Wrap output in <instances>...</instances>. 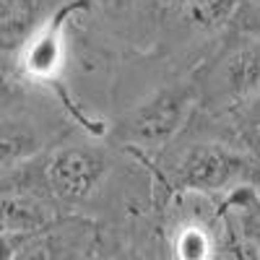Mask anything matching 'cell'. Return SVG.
<instances>
[{
	"instance_id": "cell-5",
	"label": "cell",
	"mask_w": 260,
	"mask_h": 260,
	"mask_svg": "<svg viewBox=\"0 0 260 260\" xmlns=\"http://www.w3.org/2000/svg\"><path fill=\"white\" fill-rule=\"evenodd\" d=\"M91 0H73V3L62 6L55 16L45 18L42 24L18 50V73L26 81L37 83H50L65 62V26L68 18L86 8Z\"/></svg>"
},
{
	"instance_id": "cell-12",
	"label": "cell",
	"mask_w": 260,
	"mask_h": 260,
	"mask_svg": "<svg viewBox=\"0 0 260 260\" xmlns=\"http://www.w3.org/2000/svg\"><path fill=\"white\" fill-rule=\"evenodd\" d=\"M237 122H240V133H242V130L260 127V94L245 107L240 115H237Z\"/></svg>"
},
{
	"instance_id": "cell-9",
	"label": "cell",
	"mask_w": 260,
	"mask_h": 260,
	"mask_svg": "<svg viewBox=\"0 0 260 260\" xmlns=\"http://www.w3.org/2000/svg\"><path fill=\"white\" fill-rule=\"evenodd\" d=\"M213 234L203 221L180 224L172 237V257L175 260H213Z\"/></svg>"
},
{
	"instance_id": "cell-2",
	"label": "cell",
	"mask_w": 260,
	"mask_h": 260,
	"mask_svg": "<svg viewBox=\"0 0 260 260\" xmlns=\"http://www.w3.org/2000/svg\"><path fill=\"white\" fill-rule=\"evenodd\" d=\"M198 107H201L198 81L167 83L117 120L115 138L127 148L159 151L182 133V127L190 122Z\"/></svg>"
},
{
	"instance_id": "cell-13",
	"label": "cell",
	"mask_w": 260,
	"mask_h": 260,
	"mask_svg": "<svg viewBox=\"0 0 260 260\" xmlns=\"http://www.w3.org/2000/svg\"><path fill=\"white\" fill-rule=\"evenodd\" d=\"M240 143L250 151V154L260 161V127H252V130H242V133H237Z\"/></svg>"
},
{
	"instance_id": "cell-1",
	"label": "cell",
	"mask_w": 260,
	"mask_h": 260,
	"mask_svg": "<svg viewBox=\"0 0 260 260\" xmlns=\"http://www.w3.org/2000/svg\"><path fill=\"white\" fill-rule=\"evenodd\" d=\"M169 180L177 190L232 192L242 185L260 187V161L240 143L198 141L177 151L169 164Z\"/></svg>"
},
{
	"instance_id": "cell-14",
	"label": "cell",
	"mask_w": 260,
	"mask_h": 260,
	"mask_svg": "<svg viewBox=\"0 0 260 260\" xmlns=\"http://www.w3.org/2000/svg\"><path fill=\"white\" fill-rule=\"evenodd\" d=\"M117 260H148L146 255H141V252H122Z\"/></svg>"
},
{
	"instance_id": "cell-3",
	"label": "cell",
	"mask_w": 260,
	"mask_h": 260,
	"mask_svg": "<svg viewBox=\"0 0 260 260\" xmlns=\"http://www.w3.org/2000/svg\"><path fill=\"white\" fill-rule=\"evenodd\" d=\"M39 182L60 206L86 203L110 172V156L102 146L71 141L60 143L39 159H29Z\"/></svg>"
},
{
	"instance_id": "cell-10",
	"label": "cell",
	"mask_w": 260,
	"mask_h": 260,
	"mask_svg": "<svg viewBox=\"0 0 260 260\" xmlns=\"http://www.w3.org/2000/svg\"><path fill=\"white\" fill-rule=\"evenodd\" d=\"M47 232L24 234V237H3V245H6L3 260H57L55 240Z\"/></svg>"
},
{
	"instance_id": "cell-4",
	"label": "cell",
	"mask_w": 260,
	"mask_h": 260,
	"mask_svg": "<svg viewBox=\"0 0 260 260\" xmlns=\"http://www.w3.org/2000/svg\"><path fill=\"white\" fill-rule=\"evenodd\" d=\"M195 81L201 89V107L240 115L260 94V39L232 47Z\"/></svg>"
},
{
	"instance_id": "cell-11",
	"label": "cell",
	"mask_w": 260,
	"mask_h": 260,
	"mask_svg": "<svg viewBox=\"0 0 260 260\" xmlns=\"http://www.w3.org/2000/svg\"><path fill=\"white\" fill-rule=\"evenodd\" d=\"M96 8H102L107 16H143L146 11L156 8V0H91Z\"/></svg>"
},
{
	"instance_id": "cell-8",
	"label": "cell",
	"mask_w": 260,
	"mask_h": 260,
	"mask_svg": "<svg viewBox=\"0 0 260 260\" xmlns=\"http://www.w3.org/2000/svg\"><path fill=\"white\" fill-rule=\"evenodd\" d=\"M182 13L195 29L213 34L242 13V0H182Z\"/></svg>"
},
{
	"instance_id": "cell-7",
	"label": "cell",
	"mask_w": 260,
	"mask_h": 260,
	"mask_svg": "<svg viewBox=\"0 0 260 260\" xmlns=\"http://www.w3.org/2000/svg\"><path fill=\"white\" fill-rule=\"evenodd\" d=\"M226 208L234 216L240 237L255 250H260V187L242 185L229 192Z\"/></svg>"
},
{
	"instance_id": "cell-6",
	"label": "cell",
	"mask_w": 260,
	"mask_h": 260,
	"mask_svg": "<svg viewBox=\"0 0 260 260\" xmlns=\"http://www.w3.org/2000/svg\"><path fill=\"white\" fill-rule=\"evenodd\" d=\"M45 0H3V50L18 52L21 45L45 24Z\"/></svg>"
}]
</instances>
